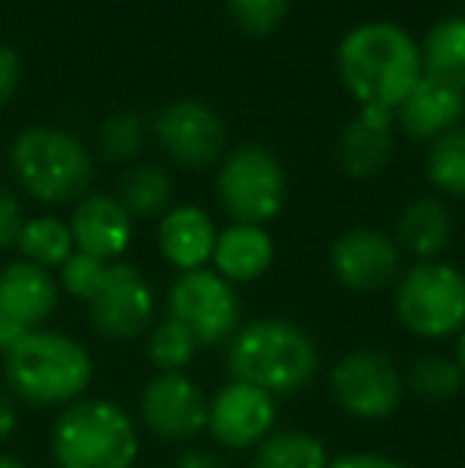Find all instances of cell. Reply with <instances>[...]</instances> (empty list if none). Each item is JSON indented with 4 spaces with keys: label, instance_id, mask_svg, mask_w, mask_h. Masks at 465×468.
I'll return each mask as SVG.
<instances>
[{
    "label": "cell",
    "instance_id": "cell-36",
    "mask_svg": "<svg viewBox=\"0 0 465 468\" xmlns=\"http://www.w3.org/2000/svg\"><path fill=\"white\" fill-rule=\"evenodd\" d=\"M173 468H227V465H224V459L214 456L211 450H185L175 459Z\"/></svg>",
    "mask_w": 465,
    "mask_h": 468
},
{
    "label": "cell",
    "instance_id": "cell-25",
    "mask_svg": "<svg viewBox=\"0 0 465 468\" xmlns=\"http://www.w3.org/2000/svg\"><path fill=\"white\" fill-rule=\"evenodd\" d=\"M325 443L310 431H274L252 450V468H329Z\"/></svg>",
    "mask_w": 465,
    "mask_h": 468
},
{
    "label": "cell",
    "instance_id": "cell-29",
    "mask_svg": "<svg viewBox=\"0 0 465 468\" xmlns=\"http://www.w3.org/2000/svg\"><path fill=\"white\" fill-rule=\"evenodd\" d=\"M100 154L112 163H131L141 156L143 144H147V122H143L141 112L134 109H118L112 115L102 118L100 134Z\"/></svg>",
    "mask_w": 465,
    "mask_h": 468
},
{
    "label": "cell",
    "instance_id": "cell-14",
    "mask_svg": "<svg viewBox=\"0 0 465 468\" xmlns=\"http://www.w3.org/2000/svg\"><path fill=\"white\" fill-rule=\"evenodd\" d=\"M278 424V399L265 388L230 379L207 405V433L227 450H255Z\"/></svg>",
    "mask_w": 465,
    "mask_h": 468
},
{
    "label": "cell",
    "instance_id": "cell-39",
    "mask_svg": "<svg viewBox=\"0 0 465 468\" xmlns=\"http://www.w3.org/2000/svg\"><path fill=\"white\" fill-rule=\"evenodd\" d=\"M453 357H456V364H460V370L465 373V328L456 335V354Z\"/></svg>",
    "mask_w": 465,
    "mask_h": 468
},
{
    "label": "cell",
    "instance_id": "cell-3",
    "mask_svg": "<svg viewBox=\"0 0 465 468\" xmlns=\"http://www.w3.org/2000/svg\"><path fill=\"white\" fill-rule=\"evenodd\" d=\"M227 370L233 379L265 388L268 395H297L316 379L319 347L303 325L291 319H255L227 341Z\"/></svg>",
    "mask_w": 465,
    "mask_h": 468
},
{
    "label": "cell",
    "instance_id": "cell-33",
    "mask_svg": "<svg viewBox=\"0 0 465 468\" xmlns=\"http://www.w3.org/2000/svg\"><path fill=\"white\" fill-rule=\"evenodd\" d=\"M19 83H23V61L10 45L0 42V109L16 96Z\"/></svg>",
    "mask_w": 465,
    "mask_h": 468
},
{
    "label": "cell",
    "instance_id": "cell-9",
    "mask_svg": "<svg viewBox=\"0 0 465 468\" xmlns=\"http://www.w3.org/2000/svg\"><path fill=\"white\" fill-rule=\"evenodd\" d=\"M332 399L354 420H386L398 411L405 399V376L389 354L360 347L332 367Z\"/></svg>",
    "mask_w": 465,
    "mask_h": 468
},
{
    "label": "cell",
    "instance_id": "cell-20",
    "mask_svg": "<svg viewBox=\"0 0 465 468\" xmlns=\"http://www.w3.org/2000/svg\"><path fill=\"white\" fill-rule=\"evenodd\" d=\"M274 265V239L268 227H252V223H230L217 233L211 268L224 281L252 283L265 278Z\"/></svg>",
    "mask_w": 465,
    "mask_h": 468
},
{
    "label": "cell",
    "instance_id": "cell-22",
    "mask_svg": "<svg viewBox=\"0 0 465 468\" xmlns=\"http://www.w3.org/2000/svg\"><path fill=\"white\" fill-rule=\"evenodd\" d=\"M424 77L465 93V13L443 16L421 42Z\"/></svg>",
    "mask_w": 465,
    "mask_h": 468
},
{
    "label": "cell",
    "instance_id": "cell-35",
    "mask_svg": "<svg viewBox=\"0 0 465 468\" xmlns=\"http://www.w3.org/2000/svg\"><path fill=\"white\" fill-rule=\"evenodd\" d=\"M329 468H408L405 463L383 452H344V456L332 459Z\"/></svg>",
    "mask_w": 465,
    "mask_h": 468
},
{
    "label": "cell",
    "instance_id": "cell-34",
    "mask_svg": "<svg viewBox=\"0 0 465 468\" xmlns=\"http://www.w3.org/2000/svg\"><path fill=\"white\" fill-rule=\"evenodd\" d=\"M19 408H23V405H19V401L13 399L4 386H0V450H4L13 437H16L19 420H23V411H19Z\"/></svg>",
    "mask_w": 465,
    "mask_h": 468
},
{
    "label": "cell",
    "instance_id": "cell-7",
    "mask_svg": "<svg viewBox=\"0 0 465 468\" xmlns=\"http://www.w3.org/2000/svg\"><path fill=\"white\" fill-rule=\"evenodd\" d=\"M217 201L233 223H271L287 204L284 163L259 144L224 154L217 163Z\"/></svg>",
    "mask_w": 465,
    "mask_h": 468
},
{
    "label": "cell",
    "instance_id": "cell-26",
    "mask_svg": "<svg viewBox=\"0 0 465 468\" xmlns=\"http://www.w3.org/2000/svg\"><path fill=\"white\" fill-rule=\"evenodd\" d=\"M465 373L460 370L456 357L447 354H424L405 373V392L421 401H449L462 392Z\"/></svg>",
    "mask_w": 465,
    "mask_h": 468
},
{
    "label": "cell",
    "instance_id": "cell-32",
    "mask_svg": "<svg viewBox=\"0 0 465 468\" xmlns=\"http://www.w3.org/2000/svg\"><path fill=\"white\" fill-rule=\"evenodd\" d=\"M23 223H26V210H23V201H19L16 188L0 182V255L16 249Z\"/></svg>",
    "mask_w": 465,
    "mask_h": 468
},
{
    "label": "cell",
    "instance_id": "cell-31",
    "mask_svg": "<svg viewBox=\"0 0 465 468\" xmlns=\"http://www.w3.org/2000/svg\"><path fill=\"white\" fill-rule=\"evenodd\" d=\"M106 268H109L106 261L90 259V255H83V252H74L61 268H58L55 278L61 283V293H68L70 300L87 306V303L93 300L96 290H100L102 278H106Z\"/></svg>",
    "mask_w": 465,
    "mask_h": 468
},
{
    "label": "cell",
    "instance_id": "cell-30",
    "mask_svg": "<svg viewBox=\"0 0 465 468\" xmlns=\"http://www.w3.org/2000/svg\"><path fill=\"white\" fill-rule=\"evenodd\" d=\"M291 6L293 0H227V13L246 36H271Z\"/></svg>",
    "mask_w": 465,
    "mask_h": 468
},
{
    "label": "cell",
    "instance_id": "cell-16",
    "mask_svg": "<svg viewBox=\"0 0 465 468\" xmlns=\"http://www.w3.org/2000/svg\"><path fill=\"white\" fill-rule=\"evenodd\" d=\"M61 306V283L55 271H45L23 259L0 268V313L10 315L26 332H36L51 322Z\"/></svg>",
    "mask_w": 465,
    "mask_h": 468
},
{
    "label": "cell",
    "instance_id": "cell-12",
    "mask_svg": "<svg viewBox=\"0 0 465 468\" xmlns=\"http://www.w3.org/2000/svg\"><path fill=\"white\" fill-rule=\"evenodd\" d=\"M211 399L188 373H156L141 392V424L163 443H185L207 431Z\"/></svg>",
    "mask_w": 465,
    "mask_h": 468
},
{
    "label": "cell",
    "instance_id": "cell-18",
    "mask_svg": "<svg viewBox=\"0 0 465 468\" xmlns=\"http://www.w3.org/2000/svg\"><path fill=\"white\" fill-rule=\"evenodd\" d=\"M396 115L379 109H357V115L342 128L335 144V160L351 179H373L392 160L396 137H392Z\"/></svg>",
    "mask_w": 465,
    "mask_h": 468
},
{
    "label": "cell",
    "instance_id": "cell-6",
    "mask_svg": "<svg viewBox=\"0 0 465 468\" xmlns=\"http://www.w3.org/2000/svg\"><path fill=\"white\" fill-rule=\"evenodd\" d=\"M396 315L405 332L447 341L465 328V274L449 261H415L396 283Z\"/></svg>",
    "mask_w": 465,
    "mask_h": 468
},
{
    "label": "cell",
    "instance_id": "cell-8",
    "mask_svg": "<svg viewBox=\"0 0 465 468\" xmlns=\"http://www.w3.org/2000/svg\"><path fill=\"white\" fill-rule=\"evenodd\" d=\"M87 319L90 328L112 345H131L137 338H147L156 322L153 283L131 261H112L100 290L87 303Z\"/></svg>",
    "mask_w": 465,
    "mask_h": 468
},
{
    "label": "cell",
    "instance_id": "cell-2",
    "mask_svg": "<svg viewBox=\"0 0 465 468\" xmlns=\"http://www.w3.org/2000/svg\"><path fill=\"white\" fill-rule=\"evenodd\" d=\"M96 360L80 338L61 328H36L0 354V386L26 408H61L87 399Z\"/></svg>",
    "mask_w": 465,
    "mask_h": 468
},
{
    "label": "cell",
    "instance_id": "cell-37",
    "mask_svg": "<svg viewBox=\"0 0 465 468\" xmlns=\"http://www.w3.org/2000/svg\"><path fill=\"white\" fill-rule=\"evenodd\" d=\"M23 335H29V332H26L23 325H16V322H13L10 315L0 313V354L10 351V347L16 345V341L23 338Z\"/></svg>",
    "mask_w": 465,
    "mask_h": 468
},
{
    "label": "cell",
    "instance_id": "cell-23",
    "mask_svg": "<svg viewBox=\"0 0 465 468\" xmlns=\"http://www.w3.org/2000/svg\"><path fill=\"white\" fill-rule=\"evenodd\" d=\"M173 176L156 163H141L131 166L118 188V201L131 214V220H160L173 207Z\"/></svg>",
    "mask_w": 465,
    "mask_h": 468
},
{
    "label": "cell",
    "instance_id": "cell-13",
    "mask_svg": "<svg viewBox=\"0 0 465 468\" xmlns=\"http://www.w3.org/2000/svg\"><path fill=\"white\" fill-rule=\"evenodd\" d=\"M329 265L335 281L351 293H379L398 278L402 249L386 229L351 227L332 242Z\"/></svg>",
    "mask_w": 465,
    "mask_h": 468
},
{
    "label": "cell",
    "instance_id": "cell-4",
    "mask_svg": "<svg viewBox=\"0 0 465 468\" xmlns=\"http://www.w3.org/2000/svg\"><path fill=\"white\" fill-rule=\"evenodd\" d=\"M10 173L26 197L45 207L77 204L93 186V154L77 134L48 124H32L19 131L10 144Z\"/></svg>",
    "mask_w": 465,
    "mask_h": 468
},
{
    "label": "cell",
    "instance_id": "cell-5",
    "mask_svg": "<svg viewBox=\"0 0 465 468\" xmlns=\"http://www.w3.org/2000/svg\"><path fill=\"white\" fill-rule=\"evenodd\" d=\"M48 452L55 468H134L141 433L122 405L87 395L55 414Z\"/></svg>",
    "mask_w": 465,
    "mask_h": 468
},
{
    "label": "cell",
    "instance_id": "cell-11",
    "mask_svg": "<svg viewBox=\"0 0 465 468\" xmlns=\"http://www.w3.org/2000/svg\"><path fill=\"white\" fill-rule=\"evenodd\" d=\"M153 137L160 150L182 169H211L227 154V128L201 99H175L156 112Z\"/></svg>",
    "mask_w": 465,
    "mask_h": 468
},
{
    "label": "cell",
    "instance_id": "cell-17",
    "mask_svg": "<svg viewBox=\"0 0 465 468\" xmlns=\"http://www.w3.org/2000/svg\"><path fill=\"white\" fill-rule=\"evenodd\" d=\"M217 223L198 204H173L156 223V249L179 274L211 268Z\"/></svg>",
    "mask_w": 465,
    "mask_h": 468
},
{
    "label": "cell",
    "instance_id": "cell-15",
    "mask_svg": "<svg viewBox=\"0 0 465 468\" xmlns=\"http://www.w3.org/2000/svg\"><path fill=\"white\" fill-rule=\"evenodd\" d=\"M70 236H74V249L90 259H100L106 265L122 261L124 252L134 242V220L122 207L115 195H102V191H90L87 197L74 204L68 217Z\"/></svg>",
    "mask_w": 465,
    "mask_h": 468
},
{
    "label": "cell",
    "instance_id": "cell-28",
    "mask_svg": "<svg viewBox=\"0 0 465 468\" xmlns=\"http://www.w3.org/2000/svg\"><path fill=\"white\" fill-rule=\"evenodd\" d=\"M424 169L437 191L449 197H465V122L430 144Z\"/></svg>",
    "mask_w": 465,
    "mask_h": 468
},
{
    "label": "cell",
    "instance_id": "cell-38",
    "mask_svg": "<svg viewBox=\"0 0 465 468\" xmlns=\"http://www.w3.org/2000/svg\"><path fill=\"white\" fill-rule=\"evenodd\" d=\"M0 468H29L19 456H13V452L0 450Z\"/></svg>",
    "mask_w": 465,
    "mask_h": 468
},
{
    "label": "cell",
    "instance_id": "cell-10",
    "mask_svg": "<svg viewBox=\"0 0 465 468\" xmlns=\"http://www.w3.org/2000/svg\"><path fill=\"white\" fill-rule=\"evenodd\" d=\"M166 315L185 325L198 347L224 345L239 328V293L214 268L185 271L169 287Z\"/></svg>",
    "mask_w": 465,
    "mask_h": 468
},
{
    "label": "cell",
    "instance_id": "cell-19",
    "mask_svg": "<svg viewBox=\"0 0 465 468\" xmlns=\"http://www.w3.org/2000/svg\"><path fill=\"white\" fill-rule=\"evenodd\" d=\"M396 122L405 131V137L434 144L437 137L449 134L465 122V93L430 80V77H421L417 87L396 109Z\"/></svg>",
    "mask_w": 465,
    "mask_h": 468
},
{
    "label": "cell",
    "instance_id": "cell-24",
    "mask_svg": "<svg viewBox=\"0 0 465 468\" xmlns=\"http://www.w3.org/2000/svg\"><path fill=\"white\" fill-rule=\"evenodd\" d=\"M16 252L29 265H38L45 271H58L77 249L68 220H61L55 214H38V217H26L16 239Z\"/></svg>",
    "mask_w": 465,
    "mask_h": 468
},
{
    "label": "cell",
    "instance_id": "cell-27",
    "mask_svg": "<svg viewBox=\"0 0 465 468\" xmlns=\"http://www.w3.org/2000/svg\"><path fill=\"white\" fill-rule=\"evenodd\" d=\"M198 341L185 325L175 319H160L147 332V360L153 364L156 373H185V367L198 354Z\"/></svg>",
    "mask_w": 465,
    "mask_h": 468
},
{
    "label": "cell",
    "instance_id": "cell-1",
    "mask_svg": "<svg viewBox=\"0 0 465 468\" xmlns=\"http://www.w3.org/2000/svg\"><path fill=\"white\" fill-rule=\"evenodd\" d=\"M342 87L360 109L392 112L424 77L421 45L408 29L389 19H370L344 32L335 51Z\"/></svg>",
    "mask_w": 465,
    "mask_h": 468
},
{
    "label": "cell",
    "instance_id": "cell-21",
    "mask_svg": "<svg viewBox=\"0 0 465 468\" xmlns=\"http://www.w3.org/2000/svg\"><path fill=\"white\" fill-rule=\"evenodd\" d=\"M453 214L440 197H415L405 204L396 223V242L417 261H440L453 246Z\"/></svg>",
    "mask_w": 465,
    "mask_h": 468
}]
</instances>
